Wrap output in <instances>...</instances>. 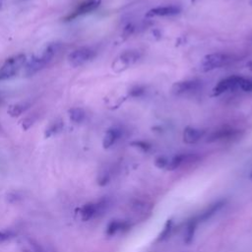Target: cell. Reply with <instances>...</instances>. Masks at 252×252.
<instances>
[{"mask_svg": "<svg viewBox=\"0 0 252 252\" xmlns=\"http://www.w3.org/2000/svg\"><path fill=\"white\" fill-rule=\"evenodd\" d=\"M63 128H64V123H63L62 120L57 119L55 121H52L45 130V136L50 137V136L56 135L59 132H61L63 130Z\"/></svg>", "mask_w": 252, "mask_h": 252, "instance_id": "cell-20", "label": "cell"}, {"mask_svg": "<svg viewBox=\"0 0 252 252\" xmlns=\"http://www.w3.org/2000/svg\"><path fill=\"white\" fill-rule=\"evenodd\" d=\"M15 236V233L11 230H5L0 231V243L10 241Z\"/></svg>", "mask_w": 252, "mask_h": 252, "instance_id": "cell-23", "label": "cell"}, {"mask_svg": "<svg viewBox=\"0 0 252 252\" xmlns=\"http://www.w3.org/2000/svg\"><path fill=\"white\" fill-rule=\"evenodd\" d=\"M204 136H205V130L188 126V127H186L183 131L182 138L185 144L192 145V144L198 143Z\"/></svg>", "mask_w": 252, "mask_h": 252, "instance_id": "cell-13", "label": "cell"}, {"mask_svg": "<svg viewBox=\"0 0 252 252\" xmlns=\"http://www.w3.org/2000/svg\"><path fill=\"white\" fill-rule=\"evenodd\" d=\"M61 44L59 42H51L44 47L41 54L33 56L25 66V73L28 76L35 75L47 67L53 58L59 52Z\"/></svg>", "mask_w": 252, "mask_h": 252, "instance_id": "cell-1", "label": "cell"}, {"mask_svg": "<svg viewBox=\"0 0 252 252\" xmlns=\"http://www.w3.org/2000/svg\"><path fill=\"white\" fill-rule=\"evenodd\" d=\"M3 3H4V0H0V9L2 8V6H3Z\"/></svg>", "mask_w": 252, "mask_h": 252, "instance_id": "cell-30", "label": "cell"}, {"mask_svg": "<svg viewBox=\"0 0 252 252\" xmlns=\"http://www.w3.org/2000/svg\"><path fill=\"white\" fill-rule=\"evenodd\" d=\"M132 146L144 151V152H148L150 149H151V145L148 144L147 142H144V141H135L131 144Z\"/></svg>", "mask_w": 252, "mask_h": 252, "instance_id": "cell-26", "label": "cell"}, {"mask_svg": "<svg viewBox=\"0 0 252 252\" xmlns=\"http://www.w3.org/2000/svg\"><path fill=\"white\" fill-rule=\"evenodd\" d=\"M141 58V53L139 50L131 49L123 51L112 63V69L119 73L126 69H128Z\"/></svg>", "mask_w": 252, "mask_h": 252, "instance_id": "cell-4", "label": "cell"}, {"mask_svg": "<svg viewBox=\"0 0 252 252\" xmlns=\"http://www.w3.org/2000/svg\"><path fill=\"white\" fill-rule=\"evenodd\" d=\"M36 119H37V118H36L34 115L28 116V117H26L25 119H23V120H22V127H23V129H24V130H28L30 127H32V125L35 123Z\"/></svg>", "mask_w": 252, "mask_h": 252, "instance_id": "cell-24", "label": "cell"}, {"mask_svg": "<svg viewBox=\"0 0 252 252\" xmlns=\"http://www.w3.org/2000/svg\"><path fill=\"white\" fill-rule=\"evenodd\" d=\"M96 57V51L89 46H81L71 51L67 57L69 64L73 67H80Z\"/></svg>", "mask_w": 252, "mask_h": 252, "instance_id": "cell-5", "label": "cell"}, {"mask_svg": "<svg viewBox=\"0 0 252 252\" xmlns=\"http://www.w3.org/2000/svg\"><path fill=\"white\" fill-rule=\"evenodd\" d=\"M240 90L244 92H252V81L251 79L243 78V81L240 85Z\"/></svg>", "mask_w": 252, "mask_h": 252, "instance_id": "cell-27", "label": "cell"}, {"mask_svg": "<svg viewBox=\"0 0 252 252\" xmlns=\"http://www.w3.org/2000/svg\"><path fill=\"white\" fill-rule=\"evenodd\" d=\"M199 157L195 154H180L172 157L168 161V165L167 167L168 170H174L180 168L181 166H184L186 164H191L197 161Z\"/></svg>", "mask_w": 252, "mask_h": 252, "instance_id": "cell-12", "label": "cell"}, {"mask_svg": "<svg viewBox=\"0 0 252 252\" xmlns=\"http://www.w3.org/2000/svg\"><path fill=\"white\" fill-rule=\"evenodd\" d=\"M243 81V77L237 76V75H231L230 77H227L223 80H221L213 89V96L219 97L223 95L224 93L230 92V91H235L240 89V85Z\"/></svg>", "mask_w": 252, "mask_h": 252, "instance_id": "cell-7", "label": "cell"}, {"mask_svg": "<svg viewBox=\"0 0 252 252\" xmlns=\"http://www.w3.org/2000/svg\"><path fill=\"white\" fill-rule=\"evenodd\" d=\"M247 68L252 71V59H250V60L247 62Z\"/></svg>", "mask_w": 252, "mask_h": 252, "instance_id": "cell-29", "label": "cell"}, {"mask_svg": "<svg viewBox=\"0 0 252 252\" xmlns=\"http://www.w3.org/2000/svg\"><path fill=\"white\" fill-rule=\"evenodd\" d=\"M102 3V0H83V1L73 10L66 18V21H72L80 16L89 14L95 11Z\"/></svg>", "mask_w": 252, "mask_h": 252, "instance_id": "cell-9", "label": "cell"}, {"mask_svg": "<svg viewBox=\"0 0 252 252\" xmlns=\"http://www.w3.org/2000/svg\"><path fill=\"white\" fill-rule=\"evenodd\" d=\"M68 114H69L70 120L76 124L82 123L86 118V112L81 107H73V108L69 109Z\"/></svg>", "mask_w": 252, "mask_h": 252, "instance_id": "cell-21", "label": "cell"}, {"mask_svg": "<svg viewBox=\"0 0 252 252\" xmlns=\"http://www.w3.org/2000/svg\"><path fill=\"white\" fill-rule=\"evenodd\" d=\"M168 161L169 159L164 157V156H161V157H158L155 161V165L157 168H167L168 165Z\"/></svg>", "mask_w": 252, "mask_h": 252, "instance_id": "cell-25", "label": "cell"}, {"mask_svg": "<svg viewBox=\"0 0 252 252\" xmlns=\"http://www.w3.org/2000/svg\"><path fill=\"white\" fill-rule=\"evenodd\" d=\"M181 12V7L177 5H167V6H158L150 9L146 13V17L154 18V17H168L174 16Z\"/></svg>", "mask_w": 252, "mask_h": 252, "instance_id": "cell-11", "label": "cell"}, {"mask_svg": "<svg viewBox=\"0 0 252 252\" xmlns=\"http://www.w3.org/2000/svg\"><path fill=\"white\" fill-rule=\"evenodd\" d=\"M249 177H250V179L252 180V169H251V171H250V175H249Z\"/></svg>", "mask_w": 252, "mask_h": 252, "instance_id": "cell-31", "label": "cell"}, {"mask_svg": "<svg viewBox=\"0 0 252 252\" xmlns=\"http://www.w3.org/2000/svg\"><path fill=\"white\" fill-rule=\"evenodd\" d=\"M23 252H45L42 245L33 239H26L21 244Z\"/></svg>", "mask_w": 252, "mask_h": 252, "instance_id": "cell-19", "label": "cell"}, {"mask_svg": "<svg viewBox=\"0 0 252 252\" xmlns=\"http://www.w3.org/2000/svg\"><path fill=\"white\" fill-rule=\"evenodd\" d=\"M202 87L199 80H183L175 82L171 87V92L175 96H184L196 93Z\"/></svg>", "mask_w": 252, "mask_h": 252, "instance_id": "cell-8", "label": "cell"}, {"mask_svg": "<svg viewBox=\"0 0 252 252\" xmlns=\"http://www.w3.org/2000/svg\"><path fill=\"white\" fill-rule=\"evenodd\" d=\"M241 135V130L231 127H224L211 133L207 139V142L214 143L218 141H231L238 138Z\"/></svg>", "mask_w": 252, "mask_h": 252, "instance_id": "cell-10", "label": "cell"}, {"mask_svg": "<svg viewBox=\"0 0 252 252\" xmlns=\"http://www.w3.org/2000/svg\"><path fill=\"white\" fill-rule=\"evenodd\" d=\"M107 206H108V201L106 199H102L98 202L87 203L81 208V211H80L81 218L85 222L98 218L105 212V210L107 209Z\"/></svg>", "mask_w": 252, "mask_h": 252, "instance_id": "cell-6", "label": "cell"}, {"mask_svg": "<svg viewBox=\"0 0 252 252\" xmlns=\"http://www.w3.org/2000/svg\"><path fill=\"white\" fill-rule=\"evenodd\" d=\"M26 55L23 53L14 55L6 59L2 66L0 67V82L14 78L18 75L20 70L26 63Z\"/></svg>", "mask_w": 252, "mask_h": 252, "instance_id": "cell-3", "label": "cell"}, {"mask_svg": "<svg viewBox=\"0 0 252 252\" xmlns=\"http://www.w3.org/2000/svg\"><path fill=\"white\" fill-rule=\"evenodd\" d=\"M145 92V90H144V88H142V87H140V86H137V87H135V88H133L132 90H131V92H130V95L132 96V97H140L143 93Z\"/></svg>", "mask_w": 252, "mask_h": 252, "instance_id": "cell-28", "label": "cell"}, {"mask_svg": "<svg viewBox=\"0 0 252 252\" xmlns=\"http://www.w3.org/2000/svg\"><path fill=\"white\" fill-rule=\"evenodd\" d=\"M0 103H1V95H0Z\"/></svg>", "mask_w": 252, "mask_h": 252, "instance_id": "cell-32", "label": "cell"}, {"mask_svg": "<svg viewBox=\"0 0 252 252\" xmlns=\"http://www.w3.org/2000/svg\"><path fill=\"white\" fill-rule=\"evenodd\" d=\"M198 224H199V222L196 217L188 221L186 229H185V233H184V242L186 244H190L193 241Z\"/></svg>", "mask_w": 252, "mask_h": 252, "instance_id": "cell-17", "label": "cell"}, {"mask_svg": "<svg viewBox=\"0 0 252 252\" xmlns=\"http://www.w3.org/2000/svg\"><path fill=\"white\" fill-rule=\"evenodd\" d=\"M250 79H251V81H252V78H250Z\"/></svg>", "mask_w": 252, "mask_h": 252, "instance_id": "cell-34", "label": "cell"}, {"mask_svg": "<svg viewBox=\"0 0 252 252\" xmlns=\"http://www.w3.org/2000/svg\"><path fill=\"white\" fill-rule=\"evenodd\" d=\"M120 136H121V130L119 128L111 127L107 129L103 139V147L105 149H109L115 144V142L120 138Z\"/></svg>", "mask_w": 252, "mask_h": 252, "instance_id": "cell-16", "label": "cell"}, {"mask_svg": "<svg viewBox=\"0 0 252 252\" xmlns=\"http://www.w3.org/2000/svg\"><path fill=\"white\" fill-rule=\"evenodd\" d=\"M31 107V103L30 102H20V103H16L11 105L8 109H7V113L11 116V117H18L21 114H23L24 112H26L29 108Z\"/></svg>", "mask_w": 252, "mask_h": 252, "instance_id": "cell-18", "label": "cell"}, {"mask_svg": "<svg viewBox=\"0 0 252 252\" xmlns=\"http://www.w3.org/2000/svg\"><path fill=\"white\" fill-rule=\"evenodd\" d=\"M233 61V55L225 52H215L205 55L200 62V70L202 72H210L218 68L229 65Z\"/></svg>", "mask_w": 252, "mask_h": 252, "instance_id": "cell-2", "label": "cell"}, {"mask_svg": "<svg viewBox=\"0 0 252 252\" xmlns=\"http://www.w3.org/2000/svg\"><path fill=\"white\" fill-rule=\"evenodd\" d=\"M226 204L225 200H219L213 204H211L206 210H204L199 216H196L197 220L199 223H203L206 222L208 220H210L215 214H217Z\"/></svg>", "mask_w": 252, "mask_h": 252, "instance_id": "cell-15", "label": "cell"}, {"mask_svg": "<svg viewBox=\"0 0 252 252\" xmlns=\"http://www.w3.org/2000/svg\"><path fill=\"white\" fill-rule=\"evenodd\" d=\"M131 225L127 221H121V220H112L108 223L106 227V235L113 236L117 234L118 232H124L127 231L130 229Z\"/></svg>", "mask_w": 252, "mask_h": 252, "instance_id": "cell-14", "label": "cell"}, {"mask_svg": "<svg viewBox=\"0 0 252 252\" xmlns=\"http://www.w3.org/2000/svg\"><path fill=\"white\" fill-rule=\"evenodd\" d=\"M250 4L252 5V0H250Z\"/></svg>", "mask_w": 252, "mask_h": 252, "instance_id": "cell-33", "label": "cell"}, {"mask_svg": "<svg viewBox=\"0 0 252 252\" xmlns=\"http://www.w3.org/2000/svg\"><path fill=\"white\" fill-rule=\"evenodd\" d=\"M172 227H173L172 220H168L166 225H165V227H164V230L162 231V232L158 236L157 241H164V240H166L170 235V232L172 231Z\"/></svg>", "mask_w": 252, "mask_h": 252, "instance_id": "cell-22", "label": "cell"}]
</instances>
